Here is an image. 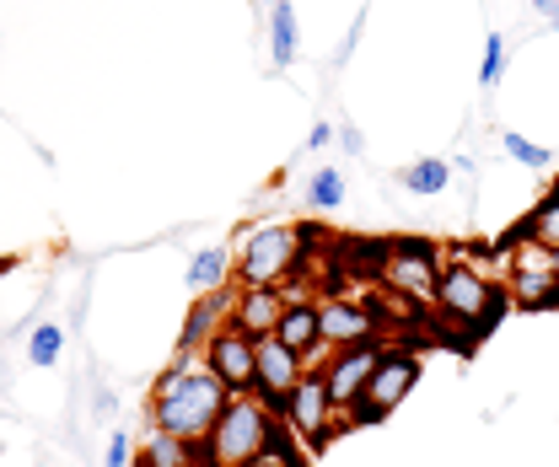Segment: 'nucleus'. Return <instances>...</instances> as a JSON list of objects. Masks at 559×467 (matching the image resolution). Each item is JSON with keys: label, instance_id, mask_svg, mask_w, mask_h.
<instances>
[{"label": "nucleus", "instance_id": "nucleus-26", "mask_svg": "<svg viewBox=\"0 0 559 467\" xmlns=\"http://www.w3.org/2000/svg\"><path fill=\"white\" fill-rule=\"evenodd\" d=\"M334 140H340V130H334V124H323V119H318V124H312V134H307V151H329V145H334Z\"/></svg>", "mask_w": 559, "mask_h": 467}, {"label": "nucleus", "instance_id": "nucleus-8", "mask_svg": "<svg viewBox=\"0 0 559 467\" xmlns=\"http://www.w3.org/2000/svg\"><path fill=\"white\" fill-rule=\"evenodd\" d=\"M200 355H205L210 376H215V382H221L231 398H248V393H259V338L242 334L237 323H226V328L210 338Z\"/></svg>", "mask_w": 559, "mask_h": 467}, {"label": "nucleus", "instance_id": "nucleus-9", "mask_svg": "<svg viewBox=\"0 0 559 467\" xmlns=\"http://www.w3.org/2000/svg\"><path fill=\"white\" fill-rule=\"evenodd\" d=\"M318 328L329 349L349 344H382V307L377 301H345V296H318Z\"/></svg>", "mask_w": 559, "mask_h": 467}, {"label": "nucleus", "instance_id": "nucleus-29", "mask_svg": "<svg viewBox=\"0 0 559 467\" xmlns=\"http://www.w3.org/2000/svg\"><path fill=\"white\" fill-rule=\"evenodd\" d=\"M555 274H559V248H555Z\"/></svg>", "mask_w": 559, "mask_h": 467}, {"label": "nucleus", "instance_id": "nucleus-28", "mask_svg": "<svg viewBox=\"0 0 559 467\" xmlns=\"http://www.w3.org/2000/svg\"><path fill=\"white\" fill-rule=\"evenodd\" d=\"M340 145H345L349 156H360V151H366V140H360V130H340Z\"/></svg>", "mask_w": 559, "mask_h": 467}, {"label": "nucleus", "instance_id": "nucleus-12", "mask_svg": "<svg viewBox=\"0 0 559 467\" xmlns=\"http://www.w3.org/2000/svg\"><path fill=\"white\" fill-rule=\"evenodd\" d=\"M231 307H237V290H231V285H226V290H210V296H194V307H189V318H183V328H178V349H194V355H200L210 338L231 323Z\"/></svg>", "mask_w": 559, "mask_h": 467}, {"label": "nucleus", "instance_id": "nucleus-1", "mask_svg": "<svg viewBox=\"0 0 559 467\" xmlns=\"http://www.w3.org/2000/svg\"><path fill=\"white\" fill-rule=\"evenodd\" d=\"M226 403H231V393L210 376L205 355L178 349V360L151 382V424L178 435V441H189V446H205V435L226 414Z\"/></svg>", "mask_w": 559, "mask_h": 467}, {"label": "nucleus", "instance_id": "nucleus-20", "mask_svg": "<svg viewBox=\"0 0 559 467\" xmlns=\"http://www.w3.org/2000/svg\"><path fill=\"white\" fill-rule=\"evenodd\" d=\"M60 355H66V328H60V323H38V328L27 334V366H33V371H55Z\"/></svg>", "mask_w": 559, "mask_h": 467}, {"label": "nucleus", "instance_id": "nucleus-5", "mask_svg": "<svg viewBox=\"0 0 559 467\" xmlns=\"http://www.w3.org/2000/svg\"><path fill=\"white\" fill-rule=\"evenodd\" d=\"M377 285L393 301H409L415 312L436 307V285H441V248L425 237H388L382 264H377Z\"/></svg>", "mask_w": 559, "mask_h": 467}, {"label": "nucleus", "instance_id": "nucleus-32", "mask_svg": "<svg viewBox=\"0 0 559 467\" xmlns=\"http://www.w3.org/2000/svg\"><path fill=\"white\" fill-rule=\"evenodd\" d=\"M555 183H559V178H555Z\"/></svg>", "mask_w": 559, "mask_h": 467}, {"label": "nucleus", "instance_id": "nucleus-21", "mask_svg": "<svg viewBox=\"0 0 559 467\" xmlns=\"http://www.w3.org/2000/svg\"><path fill=\"white\" fill-rule=\"evenodd\" d=\"M500 151H506L516 167H533V172H549V167H555V151H549V145H538V140H527V134H516V130L500 134Z\"/></svg>", "mask_w": 559, "mask_h": 467}, {"label": "nucleus", "instance_id": "nucleus-14", "mask_svg": "<svg viewBox=\"0 0 559 467\" xmlns=\"http://www.w3.org/2000/svg\"><path fill=\"white\" fill-rule=\"evenodd\" d=\"M231 268H237V253L226 248V242H215V248H200L189 268H183V285L194 290V296H210V290H226L231 285Z\"/></svg>", "mask_w": 559, "mask_h": 467}, {"label": "nucleus", "instance_id": "nucleus-3", "mask_svg": "<svg viewBox=\"0 0 559 467\" xmlns=\"http://www.w3.org/2000/svg\"><path fill=\"white\" fill-rule=\"evenodd\" d=\"M285 441V430H280V414L270 408L264 398H231L226 403V414L215 419V430L205 435V446H200V463L210 467H248L253 457H264L270 446Z\"/></svg>", "mask_w": 559, "mask_h": 467}, {"label": "nucleus", "instance_id": "nucleus-30", "mask_svg": "<svg viewBox=\"0 0 559 467\" xmlns=\"http://www.w3.org/2000/svg\"><path fill=\"white\" fill-rule=\"evenodd\" d=\"M259 5H280V0H259Z\"/></svg>", "mask_w": 559, "mask_h": 467}, {"label": "nucleus", "instance_id": "nucleus-27", "mask_svg": "<svg viewBox=\"0 0 559 467\" xmlns=\"http://www.w3.org/2000/svg\"><path fill=\"white\" fill-rule=\"evenodd\" d=\"M533 11H538L549 27H559V0H533Z\"/></svg>", "mask_w": 559, "mask_h": 467}, {"label": "nucleus", "instance_id": "nucleus-2", "mask_svg": "<svg viewBox=\"0 0 559 467\" xmlns=\"http://www.w3.org/2000/svg\"><path fill=\"white\" fill-rule=\"evenodd\" d=\"M430 312H436V323L447 334H468V344H479L511 312V296H506V285H495V279L474 274V268L441 264V285H436V307Z\"/></svg>", "mask_w": 559, "mask_h": 467}, {"label": "nucleus", "instance_id": "nucleus-11", "mask_svg": "<svg viewBox=\"0 0 559 467\" xmlns=\"http://www.w3.org/2000/svg\"><path fill=\"white\" fill-rule=\"evenodd\" d=\"M307 376V366H301V355L296 349H285L280 334H264L259 338V393L253 398H264L270 408H285V398L296 393V382Z\"/></svg>", "mask_w": 559, "mask_h": 467}, {"label": "nucleus", "instance_id": "nucleus-18", "mask_svg": "<svg viewBox=\"0 0 559 467\" xmlns=\"http://www.w3.org/2000/svg\"><path fill=\"white\" fill-rule=\"evenodd\" d=\"M296 49H301V38H296V5L280 0V5H270V55H275L280 70H290L296 65Z\"/></svg>", "mask_w": 559, "mask_h": 467}, {"label": "nucleus", "instance_id": "nucleus-6", "mask_svg": "<svg viewBox=\"0 0 559 467\" xmlns=\"http://www.w3.org/2000/svg\"><path fill=\"white\" fill-rule=\"evenodd\" d=\"M415 382H419V355L404 344V338H393V344L382 349V360H377V371H371V382H366L360 403L349 408V430L382 424L399 403L415 393Z\"/></svg>", "mask_w": 559, "mask_h": 467}, {"label": "nucleus", "instance_id": "nucleus-22", "mask_svg": "<svg viewBox=\"0 0 559 467\" xmlns=\"http://www.w3.org/2000/svg\"><path fill=\"white\" fill-rule=\"evenodd\" d=\"M345 204V178L340 167H318L312 183H307V209H340Z\"/></svg>", "mask_w": 559, "mask_h": 467}, {"label": "nucleus", "instance_id": "nucleus-23", "mask_svg": "<svg viewBox=\"0 0 559 467\" xmlns=\"http://www.w3.org/2000/svg\"><path fill=\"white\" fill-rule=\"evenodd\" d=\"M500 75H506V38L489 33L485 55H479V86H500Z\"/></svg>", "mask_w": 559, "mask_h": 467}, {"label": "nucleus", "instance_id": "nucleus-4", "mask_svg": "<svg viewBox=\"0 0 559 467\" xmlns=\"http://www.w3.org/2000/svg\"><path fill=\"white\" fill-rule=\"evenodd\" d=\"M312 226L301 220H275L259 226L242 248H237V285H285L296 274H307V248H312Z\"/></svg>", "mask_w": 559, "mask_h": 467}, {"label": "nucleus", "instance_id": "nucleus-17", "mask_svg": "<svg viewBox=\"0 0 559 467\" xmlns=\"http://www.w3.org/2000/svg\"><path fill=\"white\" fill-rule=\"evenodd\" d=\"M140 457H145L151 467H200V446H189V441H178V435H167V430L151 424Z\"/></svg>", "mask_w": 559, "mask_h": 467}, {"label": "nucleus", "instance_id": "nucleus-24", "mask_svg": "<svg viewBox=\"0 0 559 467\" xmlns=\"http://www.w3.org/2000/svg\"><path fill=\"white\" fill-rule=\"evenodd\" d=\"M108 467H135V446H130V435H124V430H114V435H108Z\"/></svg>", "mask_w": 559, "mask_h": 467}, {"label": "nucleus", "instance_id": "nucleus-7", "mask_svg": "<svg viewBox=\"0 0 559 467\" xmlns=\"http://www.w3.org/2000/svg\"><path fill=\"white\" fill-rule=\"evenodd\" d=\"M280 419H285V430L307 446V452H323L340 430H345V419H340V408L329 398V382H323V371H307L301 382H296V393L285 398L280 408Z\"/></svg>", "mask_w": 559, "mask_h": 467}, {"label": "nucleus", "instance_id": "nucleus-10", "mask_svg": "<svg viewBox=\"0 0 559 467\" xmlns=\"http://www.w3.org/2000/svg\"><path fill=\"white\" fill-rule=\"evenodd\" d=\"M382 349H388V344H349V349H334V360L323 366L329 398H334V408H340L345 430H349V408L360 403L366 382H371V371H377V360H382Z\"/></svg>", "mask_w": 559, "mask_h": 467}, {"label": "nucleus", "instance_id": "nucleus-16", "mask_svg": "<svg viewBox=\"0 0 559 467\" xmlns=\"http://www.w3.org/2000/svg\"><path fill=\"white\" fill-rule=\"evenodd\" d=\"M399 189H409L419 200H436L452 189V161L447 156H419L409 167H399Z\"/></svg>", "mask_w": 559, "mask_h": 467}, {"label": "nucleus", "instance_id": "nucleus-31", "mask_svg": "<svg viewBox=\"0 0 559 467\" xmlns=\"http://www.w3.org/2000/svg\"><path fill=\"white\" fill-rule=\"evenodd\" d=\"M200 467H210V463H200Z\"/></svg>", "mask_w": 559, "mask_h": 467}, {"label": "nucleus", "instance_id": "nucleus-15", "mask_svg": "<svg viewBox=\"0 0 559 467\" xmlns=\"http://www.w3.org/2000/svg\"><path fill=\"white\" fill-rule=\"evenodd\" d=\"M500 285H506V296H511V312H559V279L506 274Z\"/></svg>", "mask_w": 559, "mask_h": 467}, {"label": "nucleus", "instance_id": "nucleus-25", "mask_svg": "<svg viewBox=\"0 0 559 467\" xmlns=\"http://www.w3.org/2000/svg\"><path fill=\"white\" fill-rule=\"evenodd\" d=\"M248 467H301L296 463V452H290V441H280V446H270L264 457H253Z\"/></svg>", "mask_w": 559, "mask_h": 467}, {"label": "nucleus", "instance_id": "nucleus-13", "mask_svg": "<svg viewBox=\"0 0 559 467\" xmlns=\"http://www.w3.org/2000/svg\"><path fill=\"white\" fill-rule=\"evenodd\" d=\"M285 318V301H280V285H237V307H231V323L242 334L264 338L280 328Z\"/></svg>", "mask_w": 559, "mask_h": 467}, {"label": "nucleus", "instance_id": "nucleus-19", "mask_svg": "<svg viewBox=\"0 0 559 467\" xmlns=\"http://www.w3.org/2000/svg\"><path fill=\"white\" fill-rule=\"evenodd\" d=\"M527 237H538V242H549V248H559V183H549L544 194H538V204L516 220Z\"/></svg>", "mask_w": 559, "mask_h": 467}]
</instances>
